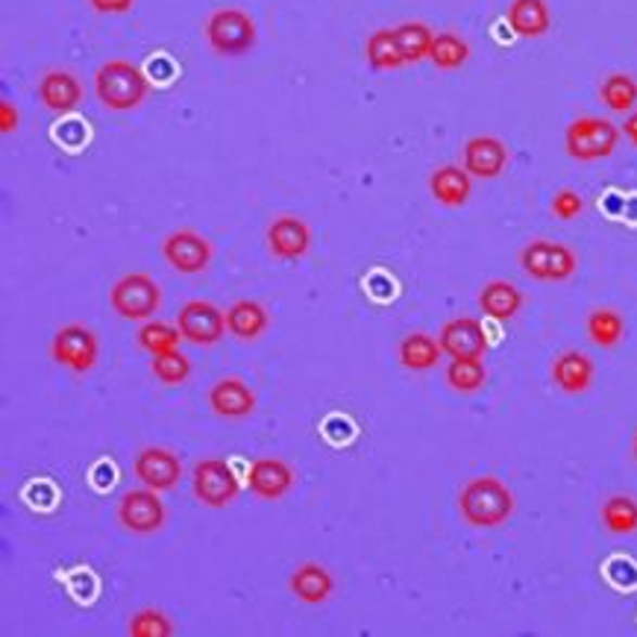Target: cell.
<instances>
[{
    "instance_id": "8992f818",
    "label": "cell",
    "mask_w": 637,
    "mask_h": 637,
    "mask_svg": "<svg viewBox=\"0 0 637 637\" xmlns=\"http://www.w3.org/2000/svg\"><path fill=\"white\" fill-rule=\"evenodd\" d=\"M191 491L206 508H227L239 499L241 479L227 458H200L191 468Z\"/></svg>"
},
{
    "instance_id": "2e32d148",
    "label": "cell",
    "mask_w": 637,
    "mask_h": 637,
    "mask_svg": "<svg viewBox=\"0 0 637 637\" xmlns=\"http://www.w3.org/2000/svg\"><path fill=\"white\" fill-rule=\"evenodd\" d=\"M268 250L273 259L297 262L311 250V229L303 218L279 215L268 227Z\"/></svg>"
},
{
    "instance_id": "1f68e13d",
    "label": "cell",
    "mask_w": 637,
    "mask_h": 637,
    "mask_svg": "<svg viewBox=\"0 0 637 637\" xmlns=\"http://www.w3.org/2000/svg\"><path fill=\"white\" fill-rule=\"evenodd\" d=\"M444 379L458 394H476L488 382V368L482 365V359H453L444 370Z\"/></svg>"
},
{
    "instance_id": "ac0fdd59",
    "label": "cell",
    "mask_w": 637,
    "mask_h": 637,
    "mask_svg": "<svg viewBox=\"0 0 637 637\" xmlns=\"http://www.w3.org/2000/svg\"><path fill=\"white\" fill-rule=\"evenodd\" d=\"M39 94L41 106L56 115H71L82 103V86L77 80V74H71L65 68H53L48 71L44 77L39 80Z\"/></svg>"
},
{
    "instance_id": "4fadbf2b",
    "label": "cell",
    "mask_w": 637,
    "mask_h": 637,
    "mask_svg": "<svg viewBox=\"0 0 637 637\" xmlns=\"http://www.w3.org/2000/svg\"><path fill=\"white\" fill-rule=\"evenodd\" d=\"M132 476L139 479L144 488L170 491L182 479V461L174 449L144 447L132 458Z\"/></svg>"
},
{
    "instance_id": "6da1fadb",
    "label": "cell",
    "mask_w": 637,
    "mask_h": 637,
    "mask_svg": "<svg viewBox=\"0 0 637 637\" xmlns=\"http://www.w3.org/2000/svg\"><path fill=\"white\" fill-rule=\"evenodd\" d=\"M518 499L497 476H476L458 494V514L470 528H499L514 518Z\"/></svg>"
},
{
    "instance_id": "7c38bea8",
    "label": "cell",
    "mask_w": 637,
    "mask_h": 637,
    "mask_svg": "<svg viewBox=\"0 0 637 637\" xmlns=\"http://www.w3.org/2000/svg\"><path fill=\"white\" fill-rule=\"evenodd\" d=\"M162 259L180 273H200L209 268L212 244L194 229H177L162 241Z\"/></svg>"
},
{
    "instance_id": "e0dca14e",
    "label": "cell",
    "mask_w": 637,
    "mask_h": 637,
    "mask_svg": "<svg viewBox=\"0 0 637 637\" xmlns=\"http://www.w3.org/2000/svg\"><path fill=\"white\" fill-rule=\"evenodd\" d=\"M206 403H209V409L218 418L227 420H244L256 411V394L239 377L218 379L209 388V394H206Z\"/></svg>"
},
{
    "instance_id": "d590c367",
    "label": "cell",
    "mask_w": 637,
    "mask_h": 637,
    "mask_svg": "<svg viewBox=\"0 0 637 637\" xmlns=\"http://www.w3.org/2000/svg\"><path fill=\"white\" fill-rule=\"evenodd\" d=\"M606 576L617 590L637 588V564L632 561V558H623V556L611 558V561L606 564Z\"/></svg>"
},
{
    "instance_id": "52a82bcc",
    "label": "cell",
    "mask_w": 637,
    "mask_h": 637,
    "mask_svg": "<svg viewBox=\"0 0 637 637\" xmlns=\"http://www.w3.org/2000/svg\"><path fill=\"white\" fill-rule=\"evenodd\" d=\"M518 262L523 273L538 282H564L578 270L576 253L568 244L549 239L528 241L526 247L520 250Z\"/></svg>"
},
{
    "instance_id": "ab89813d",
    "label": "cell",
    "mask_w": 637,
    "mask_h": 637,
    "mask_svg": "<svg viewBox=\"0 0 637 637\" xmlns=\"http://www.w3.org/2000/svg\"><path fill=\"white\" fill-rule=\"evenodd\" d=\"M368 289L377 300H391L394 297V279H388L385 273H373L368 279Z\"/></svg>"
},
{
    "instance_id": "ffe728a7",
    "label": "cell",
    "mask_w": 637,
    "mask_h": 637,
    "mask_svg": "<svg viewBox=\"0 0 637 637\" xmlns=\"http://www.w3.org/2000/svg\"><path fill=\"white\" fill-rule=\"evenodd\" d=\"M429 191L447 209H461L473 194V177L464 165H441L429 177Z\"/></svg>"
},
{
    "instance_id": "d6986e66",
    "label": "cell",
    "mask_w": 637,
    "mask_h": 637,
    "mask_svg": "<svg viewBox=\"0 0 637 637\" xmlns=\"http://www.w3.org/2000/svg\"><path fill=\"white\" fill-rule=\"evenodd\" d=\"M594 377H597V365L582 349H564L552 361V382L561 394H570V397L585 394L594 385Z\"/></svg>"
},
{
    "instance_id": "e575fe53",
    "label": "cell",
    "mask_w": 637,
    "mask_h": 637,
    "mask_svg": "<svg viewBox=\"0 0 637 637\" xmlns=\"http://www.w3.org/2000/svg\"><path fill=\"white\" fill-rule=\"evenodd\" d=\"M177 632L170 617L160 608H141L130 617L127 635L130 637H170Z\"/></svg>"
},
{
    "instance_id": "9c48e42d",
    "label": "cell",
    "mask_w": 637,
    "mask_h": 637,
    "mask_svg": "<svg viewBox=\"0 0 637 637\" xmlns=\"http://www.w3.org/2000/svg\"><path fill=\"white\" fill-rule=\"evenodd\" d=\"M182 339L198 347H212L227 335V311H220L209 300H189L177 315Z\"/></svg>"
},
{
    "instance_id": "7bdbcfd3",
    "label": "cell",
    "mask_w": 637,
    "mask_h": 637,
    "mask_svg": "<svg viewBox=\"0 0 637 637\" xmlns=\"http://www.w3.org/2000/svg\"><path fill=\"white\" fill-rule=\"evenodd\" d=\"M632 458L637 461V432H635V438H632Z\"/></svg>"
},
{
    "instance_id": "3957f363",
    "label": "cell",
    "mask_w": 637,
    "mask_h": 637,
    "mask_svg": "<svg viewBox=\"0 0 637 637\" xmlns=\"http://www.w3.org/2000/svg\"><path fill=\"white\" fill-rule=\"evenodd\" d=\"M203 36L218 56H244L256 48V21L239 7H224L215 10L203 24Z\"/></svg>"
},
{
    "instance_id": "603a6c76",
    "label": "cell",
    "mask_w": 637,
    "mask_h": 637,
    "mask_svg": "<svg viewBox=\"0 0 637 637\" xmlns=\"http://www.w3.org/2000/svg\"><path fill=\"white\" fill-rule=\"evenodd\" d=\"M479 309L491 320H514L523 309V291L508 279H491L485 289L479 291Z\"/></svg>"
},
{
    "instance_id": "8fae6325",
    "label": "cell",
    "mask_w": 637,
    "mask_h": 637,
    "mask_svg": "<svg viewBox=\"0 0 637 637\" xmlns=\"http://www.w3.org/2000/svg\"><path fill=\"white\" fill-rule=\"evenodd\" d=\"M438 341L444 356H449V359H485V353L491 347L488 332L482 327V320L468 318V315L447 320L441 327Z\"/></svg>"
},
{
    "instance_id": "4dcf8cb0",
    "label": "cell",
    "mask_w": 637,
    "mask_h": 637,
    "mask_svg": "<svg viewBox=\"0 0 637 637\" xmlns=\"http://www.w3.org/2000/svg\"><path fill=\"white\" fill-rule=\"evenodd\" d=\"M599 98L611 112L628 115L637 106V80L632 74H608L599 86Z\"/></svg>"
},
{
    "instance_id": "cb8c5ba5",
    "label": "cell",
    "mask_w": 637,
    "mask_h": 637,
    "mask_svg": "<svg viewBox=\"0 0 637 637\" xmlns=\"http://www.w3.org/2000/svg\"><path fill=\"white\" fill-rule=\"evenodd\" d=\"M270 329V315L259 300H235L227 309V332L239 341H256Z\"/></svg>"
},
{
    "instance_id": "f1b7e54d",
    "label": "cell",
    "mask_w": 637,
    "mask_h": 637,
    "mask_svg": "<svg viewBox=\"0 0 637 637\" xmlns=\"http://www.w3.org/2000/svg\"><path fill=\"white\" fill-rule=\"evenodd\" d=\"M180 341H186L180 327L177 323H165V320H144V327L136 335V344L150 356H162V353H170V349H180Z\"/></svg>"
},
{
    "instance_id": "5b68a950",
    "label": "cell",
    "mask_w": 637,
    "mask_h": 637,
    "mask_svg": "<svg viewBox=\"0 0 637 637\" xmlns=\"http://www.w3.org/2000/svg\"><path fill=\"white\" fill-rule=\"evenodd\" d=\"M112 311L124 320H150L162 309L160 282L148 273H124L110 291Z\"/></svg>"
},
{
    "instance_id": "7402d4cb",
    "label": "cell",
    "mask_w": 637,
    "mask_h": 637,
    "mask_svg": "<svg viewBox=\"0 0 637 637\" xmlns=\"http://www.w3.org/2000/svg\"><path fill=\"white\" fill-rule=\"evenodd\" d=\"M508 30L520 39H540L552 27L547 0H511L506 12Z\"/></svg>"
},
{
    "instance_id": "836d02e7",
    "label": "cell",
    "mask_w": 637,
    "mask_h": 637,
    "mask_svg": "<svg viewBox=\"0 0 637 637\" xmlns=\"http://www.w3.org/2000/svg\"><path fill=\"white\" fill-rule=\"evenodd\" d=\"M150 373H153L156 382H162V385H182V382H189L191 377V359L189 356H182L180 349H170V353L153 356V361H150Z\"/></svg>"
},
{
    "instance_id": "4316f807",
    "label": "cell",
    "mask_w": 637,
    "mask_h": 637,
    "mask_svg": "<svg viewBox=\"0 0 637 637\" xmlns=\"http://www.w3.org/2000/svg\"><path fill=\"white\" fill-rule=\"evenodd\" d=\"M585 332L597 347H617L623 335H626V320L617 309H594L585 318Z\"/></svg>"
},
{
    "instance_id": "8d00e7d4",
    "label": "cell",
    "mask_w": 637,
    "mask_h": 637,
    "mask_svg": "<svg viewBox=\"0 0 637 637\" xmlns=\"http://www.w3.org/2000/svg\"><path fill=\"white\" fill-rule=\"evenodd\" d=\"M320 432H323V438H327L332 447H344V444H349V441L356 438V426H353V420L344 418V415H329V418L323 420Z\"/></svg>"
},
{
    "instance_id": "f35d334b",
    "label": "cell",
    "mask_w": 637,
    "mask_h": 637,
    "mask_svg": "<svg viewBox=\"0 0 637 637\" xmlns=\"http://www.w3.org/2000/svg\"><path fill=\"white\" fill-rule=\"evenodd\" d=\"M89 7L98 15H124L136 7V0H89Z\"/></svg>"
},
{
    "instance_id": "ba28073f",
    "label": "cell",
    "mask_w": 637,
    "mask_h": 637,
    "mask_svg": "<svg viewBox=\"0 0 637 637\" xmlns=\"http://www.w3.org/2000/svg\"><path fill=\"white\" fill-rule=\"evenodd\" d=\"M50 356L56 365L68 368L71 373H89L100 359V339L98 332L82 323H65V327L50 341Z\"/></svg>"
},
{
    "instance_id": "277c9868",
    "label": "cell",
    "mask_w": 637,
    "mask_h": 637,
    "mask_svg": "<svg viewBox=\"0 0 637 637\" xmlns=\"http://www.w3.org/2000/svg\"><path fill=\"white\" fill-rule=\"evenodd\" d=\"M620 144V130L608 118L597 115H582L570 120L564 130V150L570 160L576 162H599L608 160Z\"/></svg>"
},
{
    "instance_id": "30bf717a",
    "label": "cell",
    "mask_w": 637,
    "mask_h": 637,
    "mask_svg": "<svg viewBox=\"0 0 637 637\" xmlns=\"http://www.w3.org/2000/svg\"><path fill=\"white\" fill-rule=\"evenodd\" d=\"M168 520L165 502L160 499V491L153 488H136L127 491L118 502V523L132 535H153L160 532Z\"/></svg>"
},
{
    "instance_id": "9a60e30c",
    "label": "cell",
    "mask_w": 637,
    "mask_h": 637,
    "mask_svg": "<svg viewBox=\"0 0 637 637\" xmlns=\"http://www.w3.org/2000/svg\"><path fill=\"white\" fill-rule=\"evenodd\" d=\"M461 165L468 168L470 177L497 180L499 174L508 168V148L497 136H473V139L464 141Z\"/></svg>"
},
{
    "instance_id": "5bb4252c",
    "label": "cell",
    "mask_w": 637,
    "mask_h": 637,
    "mask_svg": "<svg viewBox=\"0 0 637 637\" xmlns=\"http://www.w3.org/2000/svg\"><path fill=\"white\" fill-rule=\"evenodd\" d=\"M294 485H297V473L285 458H256L247 470L250 494L268 502L289 497Z\"/></svg>"
},
{
    "instance_id": "74e56055",
    "label": "cell",
    "mask_w": 637,
    "mask_h": 637,
    "mask_svg": "<svg viewBox=\"0 0 637 637\" xmlns=\"http://www.w3.org/2000/svg\"><path fill=\"white\" fill-rule=\"evenodd\" d=\"M582 212H585V200L578 198L573 189H561L556 198H552V215H556V218L573 220L578 218Z\"/></svg>"
},
{
    "instance_id": "7a4b0ae2",
    "label": "cell",
    "mask_w": 637,
    "mask_h": 637,
    "mask_svg": "<svg viewBox=\"0 0 637 637\" xmlns=\"http://www.w3.org/2000/svg\"><path fill=\"white\" fill-rule=\"evenodd\" d=\"M94 94L112 112H132L150 94V77L127 60L103 62L94 74Z\"/></svg>"
},
{
    "instance_id": "60d3db41",
    "label": "cell",
    "mask_w": 637,
    "mask_h": 637,
    "mask_svg": "<svg viewBox=\"0 0 637 637\" xmlns=\"http://www.w3.org/2000/svg\"><path fill=\"white\" fill-rule=\"evenodd\" d=\"M15 127H18V110L12 112L10 103L3 100V103H0V130L12 132V130H15Z\"/></svg>"
},
{
    "instance_id": "484cf974",
    "label": "cell",
    "mask_w": 637,
    "mask_h": 637,
    "mask_svg": "<svg viewBox=\"0 0 637 637\" xmlns=\"http://www.w3.org/2000/svg\"><path fill=\"white\" fill-rule=\"evenodd\" d=\"M394 39H397L399 53H403L406 65H418V62L429 60L435 33L429 30L423 21H403V24L394 27Z\"/></svg>"
},
{
    "instance_id": "d6a6232c",
    "label": "cell",
    "mask_w": 637,
    "mask_h": 637,
    "mask_svg": "<svg viewBox=\"0 0 637 637\" xmlns=\"http://www.w3.org/2000/svg\"><path fill=\"white\" fill-rule=\"evenodd\" d=\"M429 60L438 71H458L470 60V44L458 33H438L429 50Z\"/></svg>"
},
{
    "instance_id": "d4e9b609",
    "label": "cell",
    "mask_w": 637,
    "mask_h": 637,
    "mask_svg": "<svg viewBox=\"0 0 637 637\" xmlns=\"http://www.w3.org/2000/svg\"><path fill=\"white\" fill-rule=\"evenodd\" d=\"M444 356L441 349V341L426 335V332H411L397 344V359L406 370H415V373H423V370H432Z\"/></svg>"
},
{
    "instance_id": "83f0119b",
    "label": "cell",
    "mask_w": 637,
    "mask_h": 637,
    "mask_svg": "<svg viewBox=\"0 0 637 637\" xmlns=\"http://www.w3.org/2000/svg\"><path fill=\"white\" fill-rule=\"evenodd\" d=\"M599 518H602V526H606L611 535H635L637 499L626 497V494H614V497H608L606 502H602Z\"/></svg>"
},
{
    "instance_id": "44dd1931",
    "label": "cell",
    "mask_w": 637,
    "mask_h": 637,
    "mask_svg": "<svg viewBox=\"0 0 637 637\" xmlns=\"http://www.w3.org/2000/svg\"><path fill=\"white\" fill-rule=\"evenodd\" d=\"M289 590L303 606H320L335 594V576L318 561H306L291 573Z\"/></svg>"
},
{
    "instance_id": "f546056e",
    "label": "cell",
    "mask_w": 637,
    "mask_h": 637,
    "mask_svg": "<svg viewBox=\"0 0 637 637\" xmlns=\"http://www.w3.org/2000/svg\"><path fill=\"white\" fill-rule=\"evenodd\" d=\"M365 56H368V65L373 71H399L406 65L397 39H394V27L370 33L368 44H365Z\"/></svg>"
},
{
    "instance_id": "b9f144b4",
    "label": "cell",
    "mask_w": 637,
    "mask_h": 637,
    "mask_svg": "<svg viewBox=\"0 0 637 637\" xmlns=\"http://www.w3.org/2000/svg\"><path fill=\"white\" fill-rule=\"evenodd\" d=\"M623 132H626V139L632 141V144H635V148H637V110L628 112L626 124H623Z\"/></svg>"
}]
</instances>
